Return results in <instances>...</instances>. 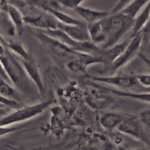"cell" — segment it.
<instances>
[{
	"mask_svg": "<svg viewBox=\"0 0 150 150\" xmlns=\"http://www.w3.org/2000/svg\"><path fill=\"white\" fill-rule=\"evenodd\" d=\"M0 61L8 75L10 82L17 91L31 99L38 96V91L29 78L19 59L5 47V50L0 55Z\"/></svg>",
	"mask_w": 150,
	"mask_h": 150,
	"instance_id": "obj_1",
	"label": "cell"
},
{
	"mask_svg": "<svg viewBox=\"0 0 150 150\" xmlns=\"http://www.w3.org/2000/svg\"><path fill=\"white\" fill-rule=\"evenodd\" d=\"M135 18L126 15L122 12L110 13L101 21L106 41L102 48L108 49L120 42V40L129 31L132 30Z\"/></svg>",
	"mask_w": 150,
	"mask_h": 150,
	"instance_id": "obj_2",
	"label": "cell"
},
{
	"mask_svg": "<svg viewBox=\"0 0 150 150\" xmlns=\"http://www.w3.org/2000/svg\"><path fill=\"white\" fill-rule=\"evenodd\" d=\"M53 103L52 99H48L34 105L21 107L1 118L0 126H13L16 124L30 120L41 115Z\"/></svg>",
	"mask_w": 150,
	"mask_h": 150,
	"instance_id": "obj_3",
	"label": "cell"
},
{
	"mask_svg": "<svg viewBox=\"0 0 150 150\" xmlns=\"http://www.w3.org/2000/svg\"><path fill=\"white\" fill-rule=\"evenodd\" d=\"M30 32L41 42L50 54L57 60H63L66 63L80 54V52L74 51L57 40L47 35L41 30L31 28Z\"/></svg>",
	"mask_w": 150,
	"mask_h": 150,
	"instance_id": "obj_4",
	"label": "cell"
},
{
	"mask_svg": "<svg viewBox=\"0 0 150 150\" xmlns=\"http://www.w3.org/2000/svg\"><path fill=\"white\" fill-rule=\"evenodd\" d=\"M145 127L139 116H127L116 129L120 133L128 135L144 145L150 146V136Z\"/></svg>",
	"mask_w": 150,
	"mask_h": 150,
	"instance_id": "obj_5",
	"label": "cell"
},
{
	"mask_svg": "<svg viewBox=\"0 0 150 150\" xmlns=\"http://www.w3.org/2000/svg\"><path fill=\"white\" fill-rule=\"evenodd\" d=\"M130 41L127 46L123 52L119 55V57L107 69L103 71L102 74H108V75H112L116 71L125 67L127 65L135 56L140 53V50L142 47V38L139 33H137L132 37H130Z\"/></svg>",
	"mask_w": 150,
	"mask_h": 150,
	"instance_id": "obj_6",
	"label": "cell"
},
{
	"mask_svg": "<svg viewBox=\"0 0 150 150\" xmlns=\"http://www.w3.org/2000/svg\"><path fill=\"white\" fill-rule=\"evenodd\" d=\"M89 78L95 83H101L119 88L131 89L135 91L140 86L138 78L134 75H106V76H91L88 74Z\"/></svg>",
	"mask_w": 150,
	"mask_h": 150,
	"instance_id": "obj_7",
	"label": "cell"
},
{
	"mask_svg": "<svg viewBox=\"0 0 150 150\" xmlns=\"http://www.w3.org/2000/svg\"><path fill=\"white\" fill-rule=\"evenodd\" d=\"M97 63H104L101 57L80 53L77 57L67 62L66 63V67L75 74L88 75V69L89 66Z\"/></svg>",
	"mask_w": 150,
	"mask_h": 150,
	"instance_id": "obj_8",
	"label": "cell"
},
{
	"mask_svg": "<svg viewBox=\"0 0 150 150\" xmlns=\"http://www.w3.org/2000/svg\"><path fill=\"white\" fill-rule=\"evenodd\" d=\"M24 22L25 25L41 31L58 29L59 24L57 19L48 13L38 16H24Z\"/></svg>",
	"mask_w": 150,
	"mask_h": 150,
	"instance_id": "obj_9",
	"label": "cell"
},
{
	"mask_svg": "<svg viewBox=\"0 0 150 150\" xmlns=\"http://www.w3.org/2000/svg\"><path fill=\"white\" fill-rule=\"evenodd\" d=\"M19 60L21 61V64H22L23 67H24V70H25L26 73L28 75L29 78L31 80V81L36 86L39 93H44V82H43L42 78H41L39 66L36 63L34 57L31 56L27 60H23V59H19Z\"/></svg>",
	"mask_w": 150,
	"mask_h": 150,
	"instance_id": "obj_10",
	"label": "cell"
},
{
	"mask_svg": "<svg viewBox=\"0 0 150 150\" xmlns=\"http://www.w3.org/2000/svg\"><path fill=\"white\" fill-rule=\"evenodd\" d=\"M58 29L64 32L71 39L78 42L90 41L87 24H83L79 25H66L59 23Z\"/></svg>",
	"mask_w": 150,
	"mask_h": 150,
	"instance_id": "obj_11",
	"label": "cell"
},
{
	"mask_svg": "<svg viewBox=\"0 0 150 150\" xmlns=\"http://www.w3.org/2000/svg\"><path fill=\"white\" fill-rule=\"evenodd\" d=\"M130 38H131L129 37L127 39L125 40L122 42L118 43L116 45L112 46V47H110V48L104 49L103 71L108 69L112 64V62L115 61L119 57V55L123 52V51L125 50L127 46L129 44V41H130Z\"/></svg>",
	"mask_w": 150,
	"mask_h": 150,
	"instance_id": "obj_12",
	"label": "cell"
},
{
	"mask_svg": "<svg viewBox=\"0 0 150 150\" xmlns=\"http://www.w3.org/2000/svg\"><path fill=\"white\" fill-rule=\"evenodd\" d=\"M74 11L84 21H86L87 24H93V23L98 22L110 15V13L108 12V11H96V10L85 8L83 6L77 8L76 9H74Z\"/></svg>",
	"mask_w": 150,
	"mask_h": 150,
	"instance_id": "obj_13",
	"label": "cell"
},
{
	"mask_svg": "<svg viewBox=\"0 0 150 150\" xmlns=\"http://www.w3.org/2000/svg\"><path fill=\"white\" fill-rule=\"evenodd\" d=\"M96 86L100 88L101 89L110 93L115 94L120 97H126L129 99H135L142 102L150 104V93L149 92H135V91H127L118 90V89L111 88L110 87H105L100 85H96Z\"/></svg>",
	"mask_w": 150,
	"mask_h": 150,
	"instance_id": "obj_14",
	"label": "cell"
},
{
	"mask_svg": "<svg viewBox=\"0 0 150 150\" xmlns=\"http://www.w3.org/2000/svg\"><path fill=\"white\" fill-rule=\"evenodd\" d=\"M127 116L117 113V112H106L101 116L99 124L106 130H112L117 129L125 119Z\"/></svg>",
	"mask_w": 150,
	"mask_h": 150,
	"instance_id": "obj_15",
	"label": "cell"
},
{
	"mask_svg": "<svg viewBox=\"0 0 150 150\" xmlns=\"http://www.w3.org/2000/svg\"><path fill=\"white\" fill-rule=\"evenodd\" d=\"M87 28L91 42L96 45H103L105 44L106 41V36L101 21L93 24H87Z\"/></svg>",
	"mask_w": 150,
	"mask_h": 150,
	"instance_id": "obj_16",
	"label": "cell"
},
{
	"mask_svg": "<svg viewBox=\"0 0 150 150\" xmlns=\"http://www.w3.org/2000/svg\"><path fill=\"white\" fill-rule=\"evenodd\" d=\"M6 13L8 15L13 25L14 30L18 33V35H21L24 32V26L25 24L24 22V16L21 14L20 10L10 5Z\"/></svg>",
	"mask_w": 150,
	"mask_h": 150,
	"instance_id": "obj_17",
	"label": "cell"
},
{
	"mask_svg": "<svg viewBox=\"0 0 150 150\" xmlns=\"http://www.w3.org/2000/svg\"><path fill=\"white\" fill-rule=\"evenodd\" d=\"M150 18V0L145 5L141 12L137 15L134 20V24L131 30V35L129 37H132L140 32L142 27Z\"/></svg>",
	"mask_w": 150,
	"mask_h": 150,
	"instance_id": "obj_18",
	"label": "cell"
},
{
	"mask_svg": "<svg viewBox=\"0 0 150 150\" xmlns=\"http://www.w3.org/2000/svg\"><path fill=\"white\" fill-rule=\"evenodd\" d=\"M5 45L8 50H9L13 54H15L18 58L27 60L32 55L29 54L27 50L20 41H10L8 42L5 41Z\"/></svg>",
	"mask_w": 150,
	"mask_h": 150,
	"instance_id": "obj_19",
	"label": "cell"
},
{
	"mask_svg": "<svg viewBox=\"0 0 150 150\" xmlns=\"http://www.w3.org/2000/svg\"><path fill=\"white\" fill-rule=\"evenodd\" d=\"M27 5L39 8L45 13L50 10H60L61 8L57 0H27Z\"/></svg>",
	"mask_w": 150,
	"mask_h": 150,
	"instance_id": "obj_20",
	"label": "cell"
},
{
	"mask_svg": "<svg viewBox=\"0 0 150 150\" xmlns=\"http://www.w3.org/2000/svg\"><path fill=\"white\" fill-rule=\"evenodd\" d=\"M47 13L53 16L60 24L66 25H79L83 24V22H81L80 20L74 18L71 16L68 15L60 10H50Z\"/></svg>",
	"mask_w": 150,
	"mask_h": 150,
	"instance_id": "obj_21",
	"label": "cell"
},
{
	"mask_svg": "<svg viewBox=\"0 0 150 150\" xmlns=\"http://www.w3.org/2000/svg\"><path fill=\"white\" fill-rule=\"evenodd\" d=\"M149 2V0H132L121 12L135 18Z\"/></svg>",
	"mask_w": 150,
	"mask_h": 150,
	"instance_id": "obj_22",
	"label": "cell"
},
{
	"mask_svg": "<svg viewBox=\"0 0 150 150\" xmlns=\"http://www.w3.org/2000/svg\"><path fill=\"white\" fill-rule=\"evenodd\" d=\"M0 95L15 99L18 102L20 101V95L16 88L13 86H11L10 83L1 78H0Z\"/></svg>",
	"mask_w": 150,
	"mask_h": 150,
	"instance_id": "obj_23",
	"label": "cell"
},
{
	"mask_svg": "<svg viewBox=\"0 0 150 150\" xmlns=\"http://www.w3.org/2000/svg\"><path fill=\"white\" fill-rule=\"evenodd\" d=\"M139 33L142 38V47H146L150 41V18L140 30Z\"/></svg>",
	"mask_w": 150,
	"mask_h": 150,
	"instance_id": "obj_24",
	"label": "cell"
},
{
	"mask_svg": "<svg viewBox=\"0 0 150 150\" xmlns=\"http://www.w3.org/2000/svg\"><path fill=\"white\" fill-rule=\"evenodd\" d=\"M0 105H2L5 108H10L14 110H16L21 107L19 102L15 99L4 96L2 95H0Z\"/></svg>",
	"mask_w": 150,
	"mask_h": 150,
	"instance_id": "obj_25",
	"label": "cell"
},
{
	"mask_svg": "<svg viewBox=\"0 0 150 150\" xmlns=\"http://www.w3.org/2000/svg\"><path fill=\"white\" fill-rule=\"evenodd\" d=\"M60 6L68 9H76L78 7L81 6V4L85 0H57Z\"/></svg>",
	"mask_w": 150,
	"mask_h": 150,
	"instance_id": "obj_26",
	"label": "cell"
},
{
	"mask_svg": "<svg viewBox=\"0 0 150 150\" xmlns=\"http://www.w3.org/2000/svg\"><path fill=\"white\" fill-rule=\"evenodd\" d=\"M132 0H119L116 6L113 8L111 13H116L121 12L124 8H126Z\"/></svg>",
	"mask_w": 150,
	"mask_h": 150,
	"instance_id": "obj_27",
	"label": "cell"
},
{
	"mask_svg": "<svg viewBox=\"0 0 150 150\" xmlns=\"http://www.w3.org/2000/svg\"><path fill=\"white\" fill-rule=\"evenodd\" d=\"M21 127H13V126H0V138L8 134H11L12 132H16Z\"/></svg>",
	"mask_w": 150,
	"mask_h": 150,
	"instance_id": "obj_28",
	"label": "cell"
},
{
	"mask_svg": "<svg viewBox=\"0 0 150 150\" xmlns=\"http://www.w3.org/2000/svg\"><path fill=\"white\" fill-rule=\"evenodd\" d=\"M138 82L144 87H150V74H141L137 75Z\"/></svg>",
	"mask_w": 150,
	"mask_h": 150,
	"instance_id": "obj_29",
	"label": "cell"
},
{
	"mask_svg": "<svg viewBox=\"0 0 150 150\" xmlns=\"http://www.w3.org/2000/svg\"><path fill=\"white\" fill-rule=\"evenodd\" d=\"M139 117L145 127L150 128V108L141 112Z\"/></svg>",
	"mask_w": 150,
	"mask_h": 150,
	"instance_id": "obj_30",
	"label": "cell"
},
{
	"mask_svg": "<svg viewBox=\"0 0 150 150\" xmlns=\"http://www.w3.org/2000/svg\"><path fill=\"white\" fill-rule=\"evenodd\" d=\"M10 5L16 7L18 9L21 10L25 8L27 5V0H8Z\"/></svg>",
	"mask_w": 150,
	"mask_h": 150,
	"instance_id": "obj_31",
	"label": "cell"
},
{
	"mask_svg": "<svg viewBox=\"0 0 150 150\" xmlns=\"http://www.w3.org/2000/svg\"><path fill=\"white\" fill-rule=\"evenodd\" d=\"M10 6V3L8 0H0V13H7L8 8Z\"/></svg>",
	"mask_w": 150,
	"mask_h": 150,
	"instance_id": "obj_32",
	"label": "cell"
},
{
	"mask_svg": "<svg viewBox=\"0 0 150 150\" xmlns=\"http://www.w3.org/2000/svg\"><path fill=\"white\" fill-rule=\"evenodd\" d=\"M138 56L141 59V60H143V61H144V63H145V64L146 65V66L150 69V58L149 57H147V56H146L145 54H143V53H141V52H140L139 54H138Z\"/></svg>",
	"mask_w": 150,
	"mask_h": 150,
	"instance_id": "obj_33",
	"label": "cell"
},
{
	"mask_svg": "<svg viewBox=\"0 0 150 150\" xmlns=\"http://www.w3.org/2000/svg\"><path fill=\"white\" fill-rule=\"evenodd\" d=\"M5 107L2 106V105H0V118L3 117L4 116H5V115L7 114L6 111H5Z\"/></svg>",
	"mask_w": 150,
	"mask_h": 150,
	"instance_id": "obj_34",
	"label": "cell"
},
{
	"mask_svg": "<svg viewBox=\"0 0 150 150\" xmlns=\"http://www.w3.org/2000/svg\"><path fill=\"white\" fill-rule=\"evenodd\" d=\"M119 150H150L149 149H144V148H138V149H124L120 148Z\"/></svg>",
	"mask_w": 150,
	"mask_h": 150,
	"instance_id": "obj_35",
	"label": "cell"
},
{
	"mask_svg": "<svg viewBox=\"0 0 150 150\" xmlns=\"http://www.w3.org/2000/svg\"><path fill=\"white\" fill-rule=\"evenodd\" d=\"M145 48H146L147 52H148L149 54V55H150V41H149V44H147V46L145 47Z\"/></svg>",
	"mask_w": 150,
	"mask_h": 150,
	"instance_id": "obj_36",
	"label": "cell"
},
{
	"mask_svg": "<svg viewBox=\"0 0 150 150\" xmlns=\"http://www.w3.org/2000/svg\"><path fill=\"white\" fill-rule=\"evenodd\" d=\"M0 35H1V28H0Z\"/></svg>",
	"mask_w": 150,
	"mask_h": 150,
	"instance_id": "obj_37",
	"label": "cell"
}]
</instances>
